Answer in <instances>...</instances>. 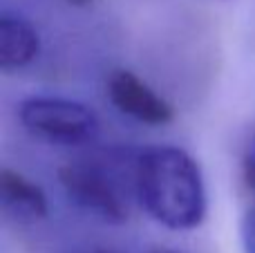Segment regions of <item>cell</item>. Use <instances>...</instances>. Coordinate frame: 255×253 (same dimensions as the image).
I'll list each match as a JSON object with an SVG mask.
<instances>
[{
  "instance_id": "1",
  "label": "cell",
  "mask_w": 255,
  "mask_h": 253,
  "mask_svg": "<svg viewBox=\"0 0 255 253\" xmlns=\"http://www.w3.org/2000/svg\"><path fill=\"white\" fill-rule=\"evenodd\" d=\"M134 197L143 211L172 231H190L208 211L199 164L177 146H150L134 159Z\"/></svg>"
},
{
  "instance_id": "2",
  "label": "cell",
  "mask_w": 255,
  "mask_h": 253,
  "mask_svg": "<svg viewBox=\"0 0 255 253\" xmlns=\"http://www.w3.org/2000/svg\"><path fill=\"white\" fill-rule=\"evenodd\" d=\"M58 182L79 209L103 222L124 224L130 215V197L121 175L99 159H76L61 166Z\"/></svg>"
},
{
  "instance_id": "3",
  "label": "cell",
  "mask_w": 255,
  "mask_h": 253,
  "mask_svg": "<svg viewBox=\"0 0 255 253\" xmlns=\"http://www.w3.org/2000/svg\"><path fill=\"white\" fill-rule=\"evenodd\" d=\"M18 119L29 134L58 146L90 143L99 134V117L85 103L65 97H29L18 106Z\"/></svg>"
},
{
  "instance_id": "4",
  "label": "cell",
  "mask_w": 255,
  "mask_h": 253,
  "mask_svg": "<svg viewBox=\"0 0 255 253\" xmlns=\"http://www.w3.org/2000/svg\"><path fill=\"white\" fill-rule=\"evenodd\" d=\"M106 94L121 115L139 124L168 126L175 119V108L130 70H112L106 81Z\"/></svg>"
},
{
  "instance_id": "5",
  "label": "cell",
  "mask_w": 255,
  "mask_h": 253,
  "mask_svg": "<svg viewBox=\"0 0 255 253\" xmlns=\"http://www.w3.org/2000/svg\"><path fill=\"white\" fill-rule=\"evenodd\" d=\"M38 54V29L20 13H0V67H2V72L22 70V67L31 65Z\"/></svg>"
},
{
  "instance_id": "6",
  "label": "cell",
  "mask_w": 255,
  "mask_h": 253,
  "mask_svg": "<svg viewBox=\"0 0 255 253\" xmlns=\"http://www.w3.org/2000/svg\"><path fill=\"white\" fill-rule=\"evenodd\" d=\"M0 200L2 209L20 222H36L49 213V202L43 188L9 166L0 170Z\"/></svg>"
},
{
  "instance_id": "7",
  "label": "cell",
  "mask_w": 255,
  "mask_h": 253,
  "mask_svg": "<svg viewBox=\"0 0 255 253\" xmlns=\"http://www.w3.org/2000/svg\"><path fill=\"white\" fill-rule=\"evenodd\" d=\"M240 238H242L244 253H255V204L244 213L242 227H240Z\"/></svg>"
},
{
  "instance_id": "8",
  "label": "cell",
  "mask_w": 255,
  "mask_h": 253,
  "mask_svg": "<svg viewBox=\"0 0 255 253\" xmlns=\"http://www.w3.org/2000/svg\"><path fill=\"white\" fill-rule=\"evenodd\" d=\"M242 173H244V184L251 191V195L255 197V134L251 137L244 152V161H242Z\"/></svg>"
},
{
  "instance_id": "9",
  "label": "cell",
  "mask_w": 255,
  "mask_h": 253,
  "mask_svg": "<svg viewBox=\"0 0 255 253\" xmlns=\"http://www.w3.org/2000/svg\"><path fill=\"white\" fill-rule=\"evenodd\" d=\"M61 2L70 4V7H79V9H85V7H92L97 0H61Z\"/></svg>"
},
{
  "instance_id": "10",
  "label": "cell",
  "mask_w": 255,
  "mask_h": 253,
  "mask_svg": "<svg viewBox=\"0 0 255 253\" xmlns=\"http://www.w3.org/2000/svg\"><path fill=\"white\" fill-rule=\"evenodd\" d=\"M152 253H177V251H172V249H154Z\"/></svg>"
},
{
  "instance_id": "11",
  "label": "cell",
  "mask_w": 255,
  "mask_h": 253,
  "mask_svg": "<svg viewBox=\"0 0 255 253\" xmlns=\"http://www.w3.org/2000/svg\"><path fill=\"white\" fill-rule=\"evenodd\" d=\"M94 253H110V251H94Z\"/></svg>"
}]
</instances>
